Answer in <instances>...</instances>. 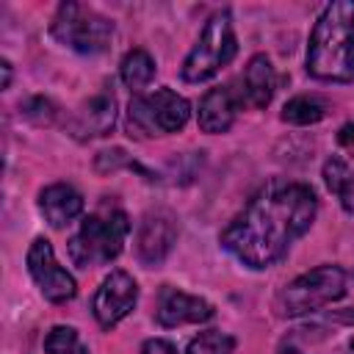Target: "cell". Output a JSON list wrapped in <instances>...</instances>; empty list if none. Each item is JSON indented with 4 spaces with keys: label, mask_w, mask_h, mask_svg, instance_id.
<instances>
[{
    "label": "cell",
    "mask_w": 354,
    "mask_h": 354,
    "mask_svg": "<svg viewBox=\"0 0 354 354\" xmlns=\"http://www.w3.org/2000/svg\"><path fill=\"white\" fill-rule=\"evenodd\" d=\"M318 196L304 183L268 180L246 207L221 230V246L243 266L263 271L277 266L313 227Z\"/></svg>",
    "instance_id": "6da1fadb"
},
{
    "label": "cell",
    "mask_w": 354,
    "mask_h": 354,
    "mask_svg": "<svg viewBox=\"0 0 354 354\" xmlns=\"http://www.w3.org/2000/svg\"><path fill=\"white\" fill-rule=\"evenodd\" d=\"M307 75L321 83L354 80V0L329 3L307 41Z\"/></svg>",
    "instance_id": "7a4b0ae2"
},
{
    "label": "cell",
    "mask_w": 354,
    "mask_h": 354,
    "mask_svg": "<svg viewBox=\"0 0 354 354\" xmlns=\"http://www.w3.org/2000/svg\"><path fill=\"white\" fill-rule=\"evenodd\" d=\"M127 235H130L127 213L119 207H100L97 213L86 216L80 221V230L69 238L66 243L69 260L80 268L108 266L122 254Z\"/></svg>",
    "instance_id": "3957f363"
},
{
    "label": "cell",
    "mask_w": 354,
    "mask_h": 354,
    "mask_svg": "<svg viewBox=\"0 0 354 354\" xmlns=\"http://www.w3.org/2000/svg\"><path fill=\"white\" fill-rule=\"evenodd\" d=\"M191 119V105L183 94L171 91L169 86L155 88L152 94H136L127 105V136L133 138H152L169 136L185 127Z\"/></svg>",
    "instance_id": "277c9868"
},
{
    "label": "cell",
    "mask_w": 354,
    "mask_h": 354,
    "mask_svg": "<svg viewBox=\"0 0 354 354\" xmlns=\"http://www.w3.org/2000/svg\"><path fill=\"white\" fill-rule=\"evenodd\" d=\"M235 53H238V39L232 30V14L221 8L213 17H207L199 39L194 41V47L183 61L180 75L185 83L210 80L221 66H227L235 58Z\"/></svg>",
    "instance_id": "5b68a950"
},
{
    "label": "cell",
    "mask_w": 354,
    "mask_h": 354,
    "mask_svg": "<svg viewBox=\"0 0 354 354\" xmlns=\"http://www.w3.org/2000/svg\"><path fill=\"white\" fill-rule=\"evenodd\" d=\"M50 36L75 53L83 55H97L111 47L113 39V22L80 3H61L53 22H50Z\"/></svg>",
    "instance_id": "8992f818"
},
{
    "label": "cell",
    "mask_w": 354,
    "mask_h": 354,
    "mask_svg": "<svg viewBox=\"0 0 354 354\" xmlns=\"http://www.w3.org/2000/svg\"><path fill=\"white\" fill-rule=\"evenodd\" d=\"M346 296V271L340 266H318L313 271H304L293 282H288L277 299V307L288 318L318 313L321 307L337 301Z\"/></svg>",
    "instance_id": "52a82bcc"
},
{
    "label": "cell",
    "mask_w": 354,
    "mask_h": 354,
    "mask_svg": "<svg viewBox=\"0 0 354 354\" xmlns=\"http://www.w3.org/2000/svg\"><path fill=\"white\" fill-rule=\"evenodd\" d=\"M25 266H28V274L30 279L36 282V288L41 290V296L53 304H64L69 299H75L77 293V282L75 277L58 266L55 260V252H53V243L47 238H33V243L28 246V254H25Z\"/></svg>",
    "instance_id": "ba28073f"
},
{
    "label": "cell",
    "mask_w": 354,
    "mask_h": 354,
    "mask_svg": "<svg viewBox=\"0 0 354 354\" xmlns=\"http://www.w3.org/2000/svg\"><path fill=\"white\" fill-rule=\"evenodd\" d=\"M136 301H138L136 279L127 271L116 268L100 282V288L91 299V313L102 329H113L119 321H124L133 313Z\"/></svg>",
    "instance_id": "9c48e42d"
},
{
    "label": "cell",
    "mask_w": 354,
    "mask_h": 354,
    "mask_svg": "<svg viewBox=\"0 0 354 354\" xmlns=\"http://www.w3.org/2000/svg\"><path fill=\"white\" fill-rule=\"evenodd\" d=\"M177 243V224L171 218V213L166 210H155V213H147L136 230V257L141 266L152 268V266H160L171 246Z\"/></svg>",
    "instance_id": "30bf717a"
},
{
    "label": "cell",
    "mask_w": 354,
    "mask_h": 354,
    "mask_svg": "<svg viewBox=\"0 0 354 354\" xmlns=\"http://www.w3.org/2000/svg\"><path fill=\"white\" fill-rule=\"evenodd\" d=\"M216 315L213 304L202 296L177 290V288H160L158 293V310H155V321L166 329L183 326V324H205Z\"/></svg>",
    "instance_id": "8fae6325"
},
{
    "label": "cell",
    "mask_w": 354,
    "mask_h": 354,
    "mask_svg": "<svg viewBox=\"0 0 354 354\" xmlns=\"http://www.w3.org/2000/svg\"><path fill=\"white\" fill-rule=\"evenodd\" d=\"M116 124V97L111 91H97L94 97H88L69 119V133L77 141H88V138H102L113 130Z\"/></svg>",
    "instance_id": "7c38bea8"
},
{
    "label": "cell",
    "mask_w": 354,
    "mask_h": 354,
    "mask_svg": "<svg viewBox=\"0 0 354 354\" xmlns=\"http://www.w3.org/2000/svg\"><path fill=\"white\" fill-rule=\"evenodd\" d=\"M238 116V97L232 94L230 86H213L205 91V97L199 100V111H196V124L202 133L207 136H218L227 133L232 127Z\"/></svg>",
    "instance_id": "4fadbf2b"
},
{
    "label": "cell",
    "mask_w": 354,
    "mask_h": 354,
    "mask_svg": "<svg viewBox=\"0 0 354 354\" xmlns=\"http://www.w3.org/2000/svg\"><path fill=\"white\" fill-rule=\"evenodd\" d=\"M39 210H41L44 221L53 230H64L75 218L83 216V196L69 183H53V185L41 188V194H39Z\"/></svg>",
    "instance_id": "5bb4252c"
},
{
    "label": "cell",
    "mask_w": 354,
    "mask_h": 354,
    "mask_svg": "<svg viewBox=\"0 0 354 354\" xmlns=\"http://www.w3.org/2000/svg\"><path fill=\"white\" fill-rule=\"evenodd\" d=\"M277 91V72L266 53H257L243 66V94L252 108H266Z\"/></svg>",
    "instance_id": "9a60e30c"
},
{
    "label": "cell",
    "mask_w": 354,
    "mask_h": 354,
    "mask_svg": "<svg viewBox=\"0 0 354 354\" xmlns=\"http://www.w3.org/2000/svg\"><path fill=\"white\" fill-rule=\"evenodd\" d=\"M119 77L130 91L141 94L155 77V58L144 47H133L130 53H124L119 64Z\"/></svg>",
    "instance_id": "2e32d148"
},
{
    "label": "cell",
    "mask_w": 354,
    "mask_h": 354,
    "mask_svg": "<svg viewBox=\"0 0 354 354\" xmlns=\"http://www.w3.org/2000/svg\"><path fill=\"white\" fill-rule=\"evenodd\" d=\"M326 113H329V102L324 97H318V94H296L282 105L279 119L288 122V124H296V127H307V124L321 122Z\"/></svg>",
    "instance_id": "e0dca14e"
},
{
    "label": "cell",
    "mask_w": 354,
    "mask_h": 354,
    "mask_svg": "<svg viewBox=\"0 0 354 354\" xmlns=\"http://www.w3.org/2000/svg\"><path fill=\"white\" fill-rule=\"evenodd\" d=\"M321 174H324V185L329 188V194H335L340 199V207L346 213H354V171H351V166L343 158L332 155L324 163Z\"/></svg>",
    "instance_id": "ac0fdd59"
},
{
    "label": "cell",
    "mask_w": 354,
    "mask_h": 354,
    "mask_svg": "<svg viewBox=\"0 0 354 354\" xmlns=\"http://www.w3.org/2000/svg\"><path fill=\"white\" fill-rule=\"evenodd\" d=\"M44 354H88V346H83L75 326L58 324L44 335Z\"/></svg>",
    "instance_id": "d6986e66"
},
{
    "label": "cell",
    "mask_w": 354,
    "mask_h": 354,
    "mask_svg": "<svg viewBox=\"0 0 354 354\" xmlns=\"http://www.w3.org/2000/svg\"><path fill=\"white\" fill-rule=\"evenodd\" d=\"M232 351H235V337L221 329L199 332L185 348V354H232Z\"/></svg>",
    "instance_id": "ffe728a7"
},
{
    "label": "cell",
    "mask_w": 354,
    "mask_h": 354,
    "mask_svg": "<svg viewBox=\"0 0 354 354\" xmlns=\"http://www.w3.org/2000/svg\"><path fill=\"white\" fill-rule=\"evenodd\" d=\"M94 169L100 171V174H108V171H116V169H133V171H141L147 180H152V174L147 171V169H141L122 147H111V149H102L100 155H97V160H94Z\"/></svg>",
    "instance_id": "44dd1931"
},
{
    "label": "cell",
    "mask_w": 354,
    "mask_h": 354,
    "mask_svg": "<svg viewBox=\"0 0 354 354\" xmlns=\"http://www.w3.org/2000/svg\"><path fill=\"white\" fill-rule=\"evenodd\" d=\"M19 113H22V119H28L36 127H50L55 122L58 111H55V105L47 97H30V100H25L19 105Z\"/></svg>",
    "instance_id": "7402d4cb"
},
{
    "label": "cell",
    "mask_w": 354,
    "mask_h": 354,
    "mask_svg": "<svg viewBox=\"0 0 354 354\" xmlns=\"http://www.w3.org/2000/svg\"><path fill=\"white\" fill-rule=\"evenodd\" d=\"M141 354H177V348H174V343H169L163 337H149V340H144Z\"/></svg>",
    "instance_id": "603a6c76"
},
{
    "label": "cell",
    "mask_w": 354,
    "mask_h": 354,
    "mask_svg": "<svg viewBox=\"0 0 354 354\" xmlns=\"http://www.w3.org/2000/svg\"><path fill=\"white\" fill-rule=\"evenodd\" d=\"M337 144H343V147H354V122H346V124L337 130Z\"/></svg>",
    "instance_id": "cb8c5ba5"
},
{
    "label": "cell",
    "mask_w": 354,
    "mask_h": 354,
    "mask_svg": "<svg viewBox=\"0 0 354 354\" xmlns=\"http://www.w3.org/2000/svg\"><path fill=\"white\" fill-rule=\"evenodd\" d=\"M329 321H335V324H354V307L332 310V313H329Z\"/></svg>",
    "instance_id": "d4e9b609"
},
{
    "label": "cell",
    "mask_w": 354,
    "mask_h": 354,
    "mask_svg": "<svg viewBox=\"0 0 354 354\" xmlns=\"http://www.w3.org/2000/svg\"><path fill=\"white\" fill-rule=\"evenodd\" d=\"M0 69H3V88H8V86H11V64L3 58V61H0Z\"/></svg>",
    "instance_id": "484cf974"
},
{
    "label": "cell",
    "mask_w": 354,
    "mask_h": 354,
    "mask_svg": "<svg viewBox=\"0 0 354 354\" xmlns=\"http://www.w3.org/2000/svg\"><path fill=\"white\" fill-rule=\"evenodd\" d=\"M351 348H354V340H351Z\"/></svg>",
    "instance_id": "4316f807"
}]
</instances>
